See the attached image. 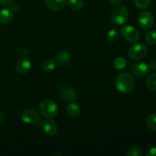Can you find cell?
Returning a JSON list of instances; mask_svg holds the SVG:
<instances>
[{
    "mask_svg": "<svg viewBox=\"0 0 156 156\" xmlns=\"http://www.w3.org/2000/svg\"><path fill=\"white\" fill-rule=\"evenodd\" d=\"M114 85L117 91L122 94L130 93L135 87V79L129 73H120L116 77Z\"/></svg>",
    "mask_w": 156,
    "mask_h": 156,
    "instance_id": "6da1fadb",
    "label": "cell"
},
{
    "mask_svg": "<svg viewBox=\"0 0 156 156\" xmlns=\"http://www.w3.org/2000/svg\"><path fill=\"white\" fill-rule=\"evenodd\" d=\"M39 113L41 116L47 119H52L56 117L59 113L58 105L51 99H44L40 103Z\"/></svg>",
    "mask_w": 156,
    "mask_h": 156,
    "instance_id": "7a4b0ae2",
    "label": "cell"
},
{
    "mask_svg": "<svg viewBox=\"0 0 156 156\" xmlns=\"http://www.w3.org/2000/svg\"><path fill=\"white\" fill-rule=\"evenodd\" d=\"M129 18V11L125 6H118L113 10L111 15V19L113 23L121 25L123 24Z\"/></svg>",
    "mask_w": 156,
    "mask_h": 156,
    "instance_id": "3957f363",
    "label": "cell"
},
{
    "mask_svg": "<svg viewBox=\"0 0 156 156\" xmlns=\"http://www.w3.org/2000/svg\"><path fill=\"white\" fill-rule=\"evenodd\" d=\"M148 53V48L143 43H137L129 48L128 55L133 60L143 59Z\"/></svg>",
    "mask_w": 156,
    "mask_h": 156,
    "instance_id": "277c9868",
    "label": "cell"
},
{
    "mask_svg": "<svg viewBox=\"0 0 156 156\" xmlns=\"http://www.w3.org/2000/svg\"><path fill=\"white\" fill-rule=\"evenodd\" d=\"M120 34L127 42L135 43L140 39V32L132 25H125L120 30Z\"/></svg>",
    "mask_w": 156,
    "mask_h": 156,
    "instance_id": "5b68a950",
    "label": "cell"
},
{
    "mask_svg": "<svg viewBox=\"0 0 156 156\" xmlns=\"http://www.w3.org/2000/svg\"><path fill=\"white\" fill-rule=\"evenodd\" d=\"M21 119L24 123L29 125H37L41 121L40 114L33 109H26L21 112Z\"/></svg>",
    "mask_w": 156,
    "mask_h": 156,
    "instance_id": "8992f818",
    "label": "cell"
},
{
    "mask_svg": "<svg viewBox=\"0 0 156 156\" xmlns=\"http://www.w3.org/2000/svg\"><path fill=\"white\" fill-rule=\"evenodd\" d=\"M138 24L143 30H149L152 28L154 24L153 15L148 11H143L139 15Z\"/></svg>",
    "mask_w": 156,
    "mask_h": 156,
    "instance_id": "52a82bcc",
    "label": "cell"
},
{
    "mask_svg": "<svg viewBox=\"0 0 156 156\" xmlns=\"http://www.w3.org/2000/svg\"><path fill=\"white\" fill-rule=\"evenodd\" d=\"M39 128L42 129L43 132L46 134V135L49 136H54L57 134L58 130V126L53 120H43V121H40Z\"/></svg>",
    "mask_w": 156,
    "mask_h": 156,
    "instance_id": "ba28073f",
    "label": "cell"
},
{
    "mask_svg": "<svg viewBox=\"0 0 156 156\" xmlns=\"http://www.w3.org/2000/svg\"><path fill=\"white\" fill-rule=\"evenodd\" d=\"M149 71V65L145 62H136L131 67V73L134 76L138 78H144L148 76Z\"/></svg>",
    "mask_w": 156,
    "mask_h": 156,
    "instance_id": "9c48e42d",
    "label": "cell"
},
{
    "mask_svg": "<svg viewBox=\"0 0 156 156\" xmlns=\"http://www.w3.org/2000/svg\"><path fill=\"white\" fill-rule=\"evenodd\" d=\"M59 96L65 101H74L77 98V91L74 88H72V87H63L59 91Z\"/></svg>",
    "mask_w": 156,
    "mask_h": 156,
    "instance_id": "30bf717a",
    "label": "cell"
},
{
    "mask_svg": "<svg viewBox=\"0 0 156 156\" xmlns=\"http://www.w3.org/2000/svg\"><path fill=\"white\" fill-rule=\"evenodd\" d=\"M31 69V62L25 56L20 58L15 63V70L20 74H26Z\"/></svg>",
    "mask_w": 156,
    "mask_h": 156,
    "instance_id": "8fae6325",
    "label": "cell"
},
{
    "mask_svg": "<svg viewBox=\"0 0 156 156\" xmlns=\"http://www.w3.org/2000/svg\"><path fill=\"white\" fill-rule=\"evenodd\" d=\"M66 2V0H45V4L50 10L58 12L63 9Z\"/></svg>",
    "mask_w": 156,
    "mask_h": 156,
    "instance_id": "7c38bea8",
    "label": "cell"
},
{
    "mask_svg": "<svg viewBox=\"0 0 156 156\" xmlns=\"http://www.w3.org/2000/svg\"><path fill=\"white\" fill-rule=\"evenodd\" d=\"M14 18L13 11L11 9H2L0 10V24H8Z\"/></svg>",
    "mask_w": 156,
    "mask_h": 156,
    "instance_id": "4fadbf2b",
    "label": "cell"
},
{
    "mask_svg": "<svg viewBox=\"0 0 156 156\" xmlns=\"http://www.w3.org/2000/svg\"><path fill=\"white\" fill-rule=\"evenodd\" d=\"M70 59H71V55L68 51H65V50L57 53L55 57L56 62L59 66L66 65L69 62Z\"/></svg>",
    "mask_w": 156,
    "mask_h": 156,
    "instance_id": "5bb4252c",
    "label": "cell"
},
{
    "mask_svg": "<svg viewBox=\"0 0 156 156\" xmlns=\"http://www.w3.org/2000/svg\"><path fill=\"white\" fill-rule=\"evenodd\" d=\"M66 112L70 117L76 118V117L80 116L82 110H81L80 106H79L78 104L72 102V103L69 104V105H67Z\"/></svg>",
    "mask_w": 156,
    "mask_h": 156,
    "instance_id": "9a60e30c",
    "label": "cell"
},
{
    "mask_svg": "<svg viewBox=\"0 0 156 156\" xmlns=\"http://www.w3.org/2000/svg\"><path fill=\"white\" fill-rule=\"evenodd\" d=\"M56 66V60L52 58H49V59H45L41 64V69L45 73H50L53 72L55 69Z\"/></svg>",
    "mask_w": 156,
    "mask_h": 156,
    "instance_id": "2e32d148",
    "label": "cell"
},
{
    "mask_svg": "<svg viewBox=\"0 0 156 156\" xmlns=\"http://www.w3.org/2000/svg\"><path fill=\"white\" fill-rule=\"evenodd\" d=\"M146 86L152 91H156V73H152L147 77L146 81Z\"/></svg>",
    "mask_w": 156,
    "mask_h": 156,
    "instance_id": "e0dca14e",
    "label": "cell"
},
{
    "mask_svg": "<svg viewBox=\"0 0 156 156\" xmlns=\"http://www.w3.org/2000/svg\"><path fill=\"white\" fill-rule=\"evenodd\" d=\"M126 63H127V61L126 60L124 57H122V56H120V57H117L114 59V67L117 70H122L126 67Z\"/></svg>",
    "mask_w": 156,
    "mask_h": 156,
    "instance_id": "ac0fdd59",
    "label": "cell"
},
{
    "mask_svg": "<svg viewBox=\"0 0 156 156\" xmlns=\"http://www.w3.org/2000/svg\"><path fill=\"white\" fill-rule=\"evenodd\" d=\"M143 151L141 148L138 147V146H133V147H130L126 150L125 152V155L126 156H143Z\"/></svg>",
    "mask_w": 156,
    "mask_h": 156,
    "instance_id": "d6986e66",
    "label": "cell"
},
{
    "mask_svg": "<svg viewBox=\"0 0 156 156\" xmlns=\"http://www.w3.org/2000/svg\"><path fill=\"white\" fill-rule=\"evenodd\" d=\"M69 6L74 11H79L83 8L84 0H69Z\"/></svg>",
    "mask_w": 156,
    "mask_h": 156,
    "instance_id": "ffe728a7",
    "label": "cell"
},
{
    "mask_svg": "<svg viewBox=\"0 0 156 156\" xmlns=\"http://www.w3.org/2000/svg\"><path fill=\"white\" fill-rule=\"evenodd\" d=\"M146 125L150 129L156 131V114H151L146 118Z\"/></svg>",
    "mask_w": 156,
    "mask_h": 156,
    "instance_id": "44dd1931",
    "label": "cell"
},
{
    "mask_svg": "<svg viewBox=\"0 0 156 156\" xmlns=\"http://www.w3.org/2000/svg\"><path fill=\"white\" fill-rule=\"evenodd\" d=\"M145 41L149 45L156 44V30H150L148 32L145 37Z\"/></svg>",
    "mask_w": 156,
    "mask_h": 156,
    "instance_id": "7402d4cb",
    "label": "cell"
},
{
    "mask_svg": "<svg viewBox=\"0 0 156 156\" xmlns=\"http://www.w3.org/2000/svg\"><path fill=\"white\" fill-rule=\"evenodd\" d=\"M119 37V32L117 31L116 29H111V30H108L107 33L106 37L107 40L110 42H114L117 40Z\"/></svg>",
    "mask_w": 156,
    "mask_h": 156,
    "instance_id": "603a6c76",
    "label": "cell"
},
{
    "mask_svg": "<svg viewBox=\"0 0 156 156\" xmlns=\"http://www.w3.org/2000/svg\"><path fill=\"white\" fill-rule=\"evenodd\" d=\"M151 1L152 0H133L135 5L140 9H147L150 5Z\"/></svg>",
    "mask_w": 156,
    "mask_h": 156,
    "instance_id": "cb8c5ba5",
    "label": "cell"
},
{
    "mask_svg": "<svg viewBox=\"0 0 156 156\" xmlns=\"http://www.w3.org/2000/svg\"><path fill=\"white\" fill-rule=\"evenodd\" d=\"M13 0H0V4L3 6H9L12 4Z\"/></svg>",
    "mask_w": 156,
    "mask_h": 156,
    "instance_id": "d4e9b609",
    "label": "cell"
},
{
    "mask_svg": "<svg viewBox=\"0 0 156 156\" xmlns=\"http://www.w3.org/2000/svg\"><path fill=\"white\" fill-rule=\"evenodd\" d=\"M147 156H156V147L151 148L149 152L146 153Z\"/></svg>",
    "mask_w": 156,
    "mask_h": 156,
    "instance_id": "484cf974",
    "label": "cell"
},
{
    "mask_svg": "<svg viewBox=\"0 0 156 156\" xmlns=\"http://www.w3.org/2000/svg\"><path fill=\"white\" fill-rule=\"evenodd\" d=\"M149 69L153 70V71H156V59H153L150 62L149 65Z\"/></svg>",
    "mask_w": 156,
    "mask_h": 156,
    "instance_id": "4316f807",
    "label": "cell"
},
{
    "mask_svg": "<svg viewBox=\"0 0 156 156\" xmlns=\"http://www.w3.org/2000/svg\"><path fill=\"white\" fill-rule=\"evenodd\" d=\"M111 3H112L113 5H118L121 4L123 0H110Z\"/></svg>",
    "mask_w": 156,
    "mask_h": 156,
    "instance_id": "83f0119b",
    "label": "cell"
},
{
    "mask_svg": "<svg viewBox=\"0 0 156 156\" xmlns=\"http://www.w3.org/2000/svg\"><path fill=\"white\" fill-rule=\"evenodd\" d=\"M4 120H5L4 114H3L2 112H1V111H0V124L3 123V121H4Z\"/></svg>",
    "mask_w": 156,
    "mask_h": 156,
    "instance_id": "f1b7e54d",
    "label": "cell"
}]
</instances>
